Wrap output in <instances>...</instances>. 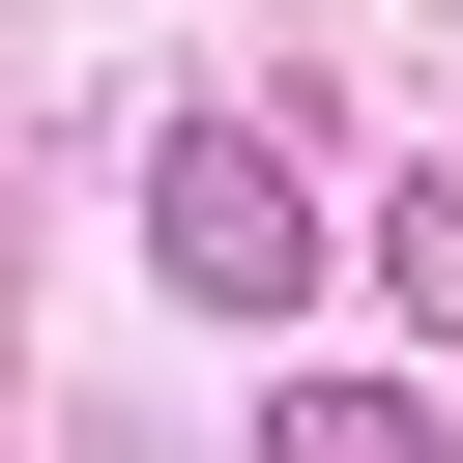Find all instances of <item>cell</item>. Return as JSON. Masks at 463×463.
<instances>
[{
    "mask_svg": "<svg viewBox=\"0 0 463 463\" xmlns=\"http://www.w3.org/2000/svg\"><path fill=\"white\" fill-rule=\"evenodd\" d=\"M145 260H174L203 318H289V289H318V174H289L260 116H174V145H145Z\"/></svg>",
    "mask_w": 463,
    "mask_h": 463,
    "instance_id": "1",
    "label": "cell"
},
{
    "mask_svg": "<svg viewBox=\"0 0 463 463\" xmlns=\"http://www.w3.org/2000/svg\"><path fill=\"white\" fill-rule=\"evenodd\" d=\"M260 463H463V434H434L405 376H289V405H260Z\"/></svg>",
    "mask_w": 463,
    "mask_h": 463,
    "instance_id": "2",
    "label": "cell"
},
{
    "mask_svg": "<svg viewBox=\"0 0 463 463\" xmlns=\"http://www.w3.org/2000/svg\"><path fill=\"white\" fill-rule=\"evenodd\" d=\"M376 289H405V318L463 347V174H405V203H376Z\"/></svg>",
    "mask_w": 463,
    "mask_h": 463,
    "instance_id": "3",
    "label": "cell"
}]
</instances>
